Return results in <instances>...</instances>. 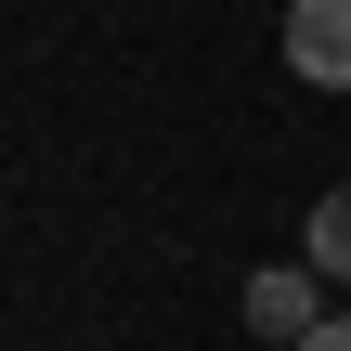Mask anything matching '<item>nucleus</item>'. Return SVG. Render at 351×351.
<instances>
[{
    "label": "nucleus",
    "mask_w": 351,
    "mask_h": 351,
    "mask_svg": "<svg viewBox=\"0 0 351 351\" xmlns=\"http://www.w3.org/2000/svg\"><path fill=\"white\" fill-rule=\"evenodd\" d=\"M287 65L313 91H351V0H287Z\"/></svg>",
    "instance_id": "obj_1"
},
{
    "label": "nucleus",
    "mask_w": 351,
    "mask_h": 351,
    "mask_svg": "<svg viewBox=\"0 0 351 351\" xmlns=\"http://www.w3.org/2000/svg\"><path fill=\"white\" fill-rule=\"evenodd\" d=\"M247 326H261V339H313V326H326V313H313V287H300V274H261V287H247Z\"/></svg>",
    "instance_id": "obj_2"
},
{
    "label": "nucleus",
    "mask_w": 351,
    "mask_h": 351,
    "mask_svg": "<svg viewBox=\"0 0 351 351\" xmlns=\"http://www.w3.org/2000/svg\"><path fill=\"white\" fill-rule=\"evenodd\" d=\"M313 274H351V182L313 208Z\"/></svg>",
    "instance_id": "obj_3"
},
{
    "label": "nucleus",
    "mask_w": 351,
    "mask_h": 351,
    "mask_svg": "<svg viewBox=\"0 0 351 351\" xmlns=\"http://www.w3.org/2000/svg\"><path fill=\"white\" fill-rule=\"evenodd\" d=\"M300 351H351V313H326V326H313V339H300Z\"/></svg>",
    "instance_id": "obj_4"
}]
</instances>
